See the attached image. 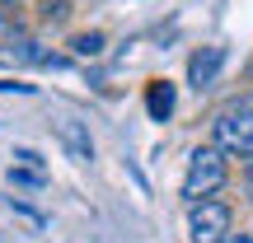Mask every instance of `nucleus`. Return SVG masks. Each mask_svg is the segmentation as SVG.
I'll return each mask as SVG.
<instances>
[{
    "mask_svg": "<svg viewBox=\"0 0 253 243\" xmlns=\"http://www.w3.org/2000/svg\"><path fill=\"white\" fill-rule=\"evenodd\" d=\"M225 182H230V159H225L220 145L192 150L188 173H183V201H207V197H216Z\"/></svg>",
    "mask_w": 253,
    "mask_h": 243,
    "instance_id": "obj_1",
    "label": "nucleus"
},
{
    "mask_svg": "<svg viewBox=\"0 0 253 243\" xmlns=\"http://www.w3.org/2000/svg\"><path fill=\"white\" fill-rule=\"evenodd\" d=\"M211 145H220L225 154H253V94L225 103L211 122Z\"/></svg>",
    "mask_w": 253,
    "mask_h": 243,
    "instance_id": "obj_2",
    "label": "nucleus"
},
{
    "mask_svg": "<svg viewBox=\"0 0 253 243\" xmlns=\"http://www.w3.org/2000/svg\"><path fill=\"white\" fill-rule=\"evenodd\" d=\"M188 239L192 243H225L230 239V206L216 197L188 201Z\"/></svg>",
    "mask_w": 253,
    "mask_h": 243,
    "instance_id": "obj_3",
    "label": "nucleus"
},
{
    "mask_svg": "<svg viewBox=\"0 0 253 243\" xmlns=\"http://www.w3.org/2000/svg\"><path fill=\"white\" fill-rule=\"evenodd\" d=\"M56 140L66 145V154L71 159H80V164H89L94 159V136H89V126L84 122H75V117H56Z\"/></svg>",
    "mask_w": 253,
    "mask_h": 243,
    "instance_id": "obj_4",
    "label": "nucleus"
},
{
    "mask_svg": "<svg viewBox=\"0 0 253 243\" xmlns=\"http://www.w3.org/2000/svg\"><path fill=\"white\" fill-rule=\"evenodd\" d=\"M220 66H225V47H202V52L188 61V84L207 89V84L220 75Z\"/></svg>",
    "mask_w": 253,
    "mask_h": 243,
    "instance_id": "obj_5",
    "label": "nucleus"
},
{
    "mask_svg": "<svg viewBox=\"0 0 253 243\" xmlns=\"http://www.w3.org/2000/svg\"><path fill=\"white\" fill-rule=\"evenodd\" d=\"M145 108H150L155 122H169V112H173V84L169 80H150V89H145Z\"/></svg>",
    "mask_w": 253,
    "mask_h": 243,
    "instance_id": "obj_6",
    "label": "nucleus"
},
{
    "mask_svg": "<svg viewBox=\"0 0 253 243\" xmlns=\"http://www.w3.org/2000/svg\"><path fill=\"white\" fill-rule=\"evenodd\" d=\"M24 28H19V19L14 14H9V9H0V52H14V47L19 42H24Z\"/></svg>",
    "mask_w": 253,
    "mask_h": 243,
    "instance_id": "obj_7",
    "label": "nucleus"
},
{
    "mask_svg": "<svg viewBox=\"0 0 253 243\" xmlns=\"http://www.w3.org/2000/svg\"><path fill=\"white\" fill-rule=\"evenodd\" d=\"M71 52L75 56H99L103 52V33H75L71 37Z\"/></svg>",
    "mask_w": 253,
    "mask_h": 243,
    "instance_id": "obj_8",
    "label": "nucleus"
},
{
    "mask_svg": "<svg viewBox=\"0 0 253 243\" xmlns=\"http://www.w3.org/2000/svg\"><path fill=\"white\" fill-rule=\"evenodd\" d=\"M9 182H14V187H42V173L38 169H24V164H14V169H9Z\"/></svg>",
    "mask_w": 253,
    "mask_h": 243,
    "instance_id": "obj_9",
    "label": "nucleus"
},
{
    "mask_svg": "<svg viewBox=\"0 0 253 243\" xmlns=\"http://www.w3.org/2000/svg\"><path fill=\"white\" fill-rule=\"evenodd\" d=\"M14 159L24 164V169H38V173H42V154H38V150H14Z\"/></svg>",
    "mask_w": 253,
    "mask_h": 243,
    "instance_id": "obj_10",
    "label": "nucleus"
},
{
    "mask_svg": "<svg viewBox=\"0 0 253 243\" xmlns=\"http://www.w3.org/2000/svg\"><path fill=\"white\" fill-rule=\"evenodd\" d=\"M0 94H33V84H19V80H0Z\"/></svg>",
    "mask_w": 253,
    "mask_h": 243,
    "instance_id": "obj_11",
    "label": "nucleus"
},
{
    "mask_svg": "<svg viewBox=\"0 0 253 243\" xmlns=\"http://www.w3.org/2000/svg\"><path fill=\"white\" fill-rule=\"evenodd\" d=\"M244 192H249V201H253V154H244Z\"/></svg>",
    "mask_w": 253,
    "mask_h": 243,
    "instance_id": "obj_12",
    "label": "nucleus"
},
{
    "mask_svg": "<svg viewBox=\"0 0 253 243\" xmlns=\"http://www.w3.org/2000/svg\"><path fill=\"white\" fill-rule=\"evenodd\" d=\"M225 243H253V239H249V234H230Z\"/></svg>",
    "mask_w": 253,
    "mask_h": 243,
    "instance_id": "obj_13",
    "label": "nucleus"
}]
</instances>
